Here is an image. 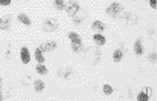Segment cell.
<instances>
[{
  "label": "cell",
  "instance_id": "obj_1",
  "mask_svg": "<svg viewBox=\"0 0 157 101\" xmlns=\"http://www.w3.org/2000/svg\"><path fill=\"white\" fill-rule=\"evenodd\" d=\"M123 11H124V6H123L121 4H119V3H112V4L107 7L106 13H107L110 17L114 18V17L119 16Z\"/></svg>",
  "mask_w": 157,
  "mask_h": 101
},
{
  "label": "cell",
  "instance_id": "obj_2",
  "mask_svg": "<svg viewBox=\"0 0 157 101\" xmlns=\"http://www.w3.org/2000/svg\"><path fill=\"white\" fill-rule=\"evenodd\" d=\"M64 10L70 17H75L78 13V11H80V5H78L76 1L70 0V1L67 3V5H64Z\"/></svg>",
  "mask_w": 157,
  "mask_h": 101
},
{
  "label": "cell",
  "instance_id": "obj_3",
  "mask_svg": "<svg viewBox=\"0 0 157 101\" xmlns=\"http://www.w3.org/2000/svg\"><path fill=\"white\" fill-rule=\"evenodd\" d=\"M58 29V23L55 18H50V19H47L44 20L43 23V30L45 32H54Z\"/></svg>",
  "mask_w": 157,
  "mask_h": 101
},
{
  "label": "cell",
  "instance_id": "obj_4",
  "mask_svg": "<svg viewBox=\"0 0 157 101\" xmlns=\"http://www.w3.org/2000/svg\"><path fill=\"white\" fill-rule=\"evenodd\" d=\"M39 49L42 50V52H48V51H52L55 49H57V43L54 41H48L44 42L43 44H41Z\"/></svg>",
  "mask_w": 157,
  "mask_h": 101
},
{
  "label": "cell",
  "instance_id": "obj_5",
  "mask_svg": "<svg viewBox=\"0 0 157 101\" xmlns=\"http://www.w3.org/2000/svg\"><path fill=\"white\" fill-rule=\"evenodd\" d=\"M20 57H22V62L24 63V64H28V63H30V51H29V49L26 48V47H23L22 48V50H20Z\"/></svg>",
  "mask_w": 157,
  "mask_h": 101
},
{
  "label": "cell",
  "instance_id": "obj_6",
  "mask_svg": "<svg viewBox=\"0 0 157 101\" xmlns=\"http://www.w3.org/2000/svg\"><path fill=\"white\" fill-rule=\"evenodd\" d=\"M10 25H11V17L5 16L0 18V30H9Z\"/></svg>",
  "mask_w": 157,
  "mask_h": 101
},
{
  "label": "cell",
  "instance_id": "obj_7",
  "mask_svg": "<svg viewBox=\"0 0 157 101\" xmlns=\"http://www.w3.org/2000/svg\"><path fill=\"white\" fill-rule=\"evenodd\" d=\"M92 29H93L95 32H102V31H105L106 26H105V24H104L102 22L95 20V22H93V24H92Z\"/></svg>",
  "mask_w": 157,
  "mask_h": 101
},
{
  "label": "cell",
  "instance_id": "obj_8",
  "mask_svg": "<svg viewBox=\"0 0 157 101\" xmlns=\"http://www.w3.org/2000/svg\"><path fill=\"white\" fill-rule=\"evenodd\" d=\"M68 37L71 41V43H74V44H81V37H80V35H78V33L70 31L68 33Z\"/></svg>",
  "mask_w": 157,
  "mask_h": 101
},
{
  "label": "cell",
  "instance_id": "obj_9",
  "mask_svg": "<svg viewBox=\"0 0 157 101\" xmlns=\"http://www.w3.org/2000/svg\"><path fill=\"white\" fill-rule=\"evenodd\" d=\"M133 49H134V52H136V55H137V56L143 55L144 49H143V43H142V41H140V39H137V41L134 42V47H133Z\"/></svg>",
  "mask_w": 157,
  "mask_h": 101
},
{
  "label": "cell",
  "instance_id": "obj_10",
  "mask_svg": "<svg viewBox=\"0 0 157 101\" xmlns=\"http://www.w3.org/2000/svg\"><path fill=\"white\" fill-rule=\"evenodd\" d=\"M44 88H45V84H44V82L42 80H36L33 82V89H35V92L41 93V92L44 90Z\"/></svg>",
  "mask_w": 157,
  "mask_h": 101
},
{
  "label": "cell",
  "instance_id": "obj_11",
  "mask_svg": "<svg viewBox=\"0 0 157 101\" xmlns=\"http://www.w3.org/2000/svg\"><path fill=\"white\" fill-rule=\"evenodd\" d=\"M93 39H94V42H95L98 45H104V44L106 43L105 37H104L102 35H100V33H95V35L93 36Z\"/></svg>",
  "mask_w": 157,
  "mask_h": 101
},
{
  "label": "cell",
  "instance_id": "obj_12",
  "mask_svg": "<svg viewBox=\"0 0 157 101\" xmlns=\"http://www.w3.org/2000/svg\"><path fill=\"white\" fill-rule=\"evenodd\" d=\"M35 58H36V61H37L38 63H43V62L45 61V58H44V56H43V52H42V50H41L39 48H37V49L35 50Z\"/></svg>",
  "mask_w": 157,
  "mask_h": 101
},
{
  "label": "cell",
  "instance_id": "obj_13",
  "mask_svg": "<svg viewBox=\"0 0 157 101\" xmlns=\"http://www.w3.org/2000/svg\"><path fill=\"white\" fill-rule=\"evenodd\" d=\"M18 20H19L20 23H23V24L28 25V26H30V25H31V20H30V18H29L26 15H24V13L18 15Z\"/></svg>",
  "mask_w": 157,
  "mask_h": 101
},
{
  "label": "cell",
  "instance_id": "obj_14",
  "mask_svg": "<svg viewBox=\"0 0 157 101\" xmlns=\"http://www.w3.org/2000/svg\"><path fill=\"white\" fill-rule=\"evenodd\" d=\"M36 71H37L39 75H47V74H48V68H47L43 63H38L37 67H36Z\"/></svg>",
  "mask_w": 157,
  "mask_h": 101
},
{
  "label": "cell",
  "instance_id": "obj_15",
  "mask_svg": "<svg viewBox=\"0 0 157 101\" xmlns=\"http://www.w3.org/2000/svg\"><path fill=\"white\" fill-rule=\"evenodd\" d=\"M123 57H124V54L121 50H116L113 52V61L114 62H120L123 60Z\"/></svg>",
  "mask_w": 157,
  "mask_h": 101
},
{
  "label": "cell",
  "instance_id": "obj_16",
  "mask_svg": "<svg viewBox=\"0 0 157 101\" xmlns=\"http://www.w3.org/2000/svg\"><path fill=\"white\" fill-rule=\"evenodd\" d=\"M54 6L57 10L62 11V10H64V1L63 0H54Z\"/></svg>",
  "mask_w": 157,
  "mask_h": 101
},
{
  "label": "cell",
  "instance_id": "obj_17",
  "mask_svg": "<svg viewBox=\"0 0 157 101\" xmlns=\"http://www.w3.org/2000/svg\"><path fill=\"white\" fill-rule=\"evenodd\" d=\"M137 100L138 101H148L149 100V95L145 93V90L144 92H140L138 94V96H137Z\"/></svg>",
  "mask_w": 157,
  "mask_h": 101
},
{
  "label": "cell",
  "instance_id": "obj_18",
  "mask_svg": "<svg viewBox=\"0 0 157 101\" xmlns=\"http://www.w3.org/2000/svg\"><path fill=\"white\" fill-rule=\"evenodd\" d=\"M71 49L74 52H82L84 51V47L81 44H74L71 43Z\"/></svg>",
  "mask_w": 157,
  "mask_h": 101
},
{
  "label": "cell",
  "instance_id": "obj_19",
  "mask_svg": "<svg viewBox=\"0 0 157 101\" xmlns=\"http://www.w3.org/2000/svg\"><path fill=\"white\" fill-rule=\"evenodd\" d=\"M102 90H104V93H105L106 95H111V94L113 93V88H112L110 84H104V86H102Z\"/></svg>",
  "mask_w": 157,
  "mask_h": 101
},
{
  "label": "cell",
  "instance_id": "obj_20",
  "mask_svg": "<svg viewBox=\"0 0 157 101\" xmlns=\"http://www.w3.org/2000/svg\"><path fill=\"white\" fill-rule=\"evenodd\" d=\"M12 3V0H0V5L3 6H9Z\"/></svg>",
  "mask_w": 157,
  "mask_h": 101
},
{
  "label": "cell",
  "instance_id": "obj_21",
  "mask_svg": "<svg viewBox=\"0 0 157 101\" xmlns=\"http://www.w3.org/2000/svg\"><path fill=\"white\" fill-rule=\"evenodd\" d=\"M149 61L150 62H156V52H152V54H150L149 55Z\"/></svg>",
  "mask_w": 157,
  "mask_h": 101
},
{
  "label": "cell",
  "instance_id": "obj_22",
  "mask_svg": "<svg viewBox=\"0 0 157 101\" xmlns=\"http://www.w3.org/2000/svg\"><path fill=\"white\" fill-rule=\"evenodd\" d=\"M149 4H150V6H151L153 10H156V7H157V5H156V0H150Z\"/></svg>",
  "mask_w": 157,
  "mask_h": 101
},
{
  "label": "cell",
  "instance_id": "obj_23",
  "mask_svg": "<svg viewBox=\"0 0 157 101\" xmlns=\"http://www.w3.org/2000/svg\"><path fill=\"white\" fill-rule=\"evenodd\" d=\"M3 99V96H1V92H0V100H1Z\"/></svg>",
  "mask_w": 157,
  "mask_h": 101
},
{
  "label": "cell",
  "instance_id": "obj_24",
  "mask_svg": "<svg viewBox=\"0 0 157 101\" xmlns=\"http://www.w3.org/2000/svg\"><path fill=\"white\" fill-rule=\"evenodd\" d=\"M0 83H1V80H0Z\"/></svg>",
  "mask_w": 157,
  "mask_h": 101
}]
</instances>
